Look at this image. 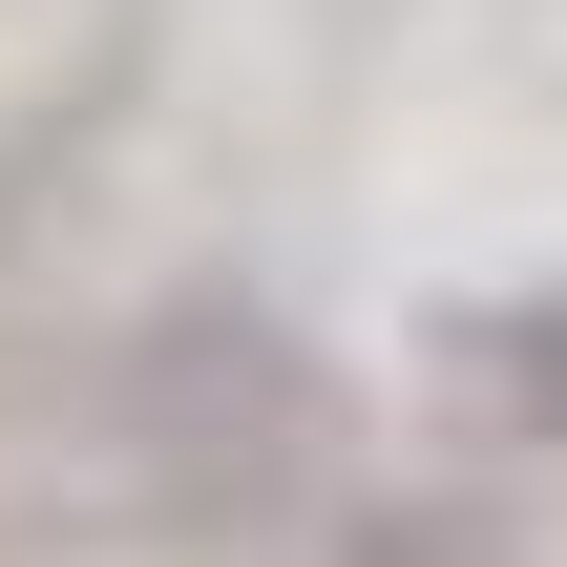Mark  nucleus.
Listing matches in <instances>:
<instances>
[{
	"instance_id": "f03ea898",
	"label": "nucleus",
	"mask_w": 567,
	"mask_h": 567,
	"mask_svg": "<svg viewBox=\"0 0 567 567\" xmlns=\"http://www.w3.org/2000/svg\"><path fill=\"white\" fill-rule=\"evenodd\" d=\"M442 379H463L505 442H567V295H463V316H442Z\"/></svg>"
},
{
	"instance_id": "f257e3e1",
	"label": "nucleus",
	"mask_w": 567,
	"mask_h": 567,
	"mask_svg": "<svg viewBox=\"0 0 567 567\" xmlns=\"http://www.w3.org/2000/svg\"><path fill=\"white\" fill-rule=\"evenodd\" d=\"M126 442H147V484L168 505H295L316 484V442H337V400H316V358L274 337V316H168L147 358H126Z\"/></svg>"
}]
</instances>
